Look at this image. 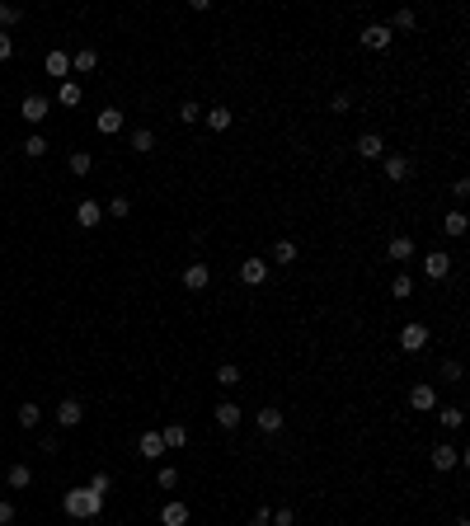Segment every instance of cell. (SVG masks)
I'll list each match as a JSON object with an SVG mask.
<instances>
[{
  "label": "cell",
  "mask_w": 470,
  "mask_h": 526,
  "mask_svg": "<svg viewBox=\"0 0 470 526\" xmlns=\"http://www.w3.org/2000/svg\"><path fill=\"white\" fill-rule=\"evenodd\" d=\"M423 273H428L433 282H442L447 273H452V259H447V254L438 249V254H428V259H423Z\"/></svg>",
  "instance_id": "cell-10"
},
{
  "label": "cell",
  "mask_w": 470,
  "mask_h": 526,
  "mask_svg": "<svg viewBox=\"0 0 470 526\" xmlns=\"http://www.w3.org/2000/svg\"><path fill=\"white\" fill-rule=\"evenodd\" d=\"M198 118H203L198 104H179V123H198Z\"/></svg>",
  "instance_id": "cell-36"
},
{
  "label": "cell",
  "mask_w": 470,
  "mask_h": 526,
  "mask_svg": "<svg viewBox=\"0 0 470 526\" xmlns=\"http://www.w3.org/2000/svg\"><path fill=\"white\" fill-rule=\"evenodd\" d=\"M442 231L447 235H466V212H447V217H442Z\"/></svg>",
  "instance_id": "cell-29"
},
{
  "label": "cell",
  "mask_w": 470,
  "mask_h": 526,
  "mask_svg": "<svg viewBox=\"0 0 470 526\" xmlns=\"http://www.w3.org/2000/svg\"><path fill=\"white\" fill-rule=\"evenodd\" d=\"M348 104H353L348 94H334V99H329V109H334V113H348Z\"/></svg>",
  "instance_id": "cell-44"
},
{
  "label": "cell",
  "mask_w": 470,
  "mask_h": 526,
  "mask_svg": "<svg viewBox=\"0 0 470 526\" xmlns=\"http://www.w3.org/2000/svg\"><path fill=\"white\" fill-rule=\"evenodd\" d=\"M66 512H71V517H80V522H94V517H99V508H104V498L94 494L90 484H85V489H66Z\"/></svg>",
  "instance_id": "cell-1"
},
{
  "label": "cell",
  "mask_w": 470,
  "mask_h": 526,
  "mask_svg": "<svg viewBox=\"0 0 470 526\" xmlns=\"http://www.w3.org/2000/svg\"><path fill=\"white\" fill-rule=\"evenodd\" d=\"M391 296H395V301H409V296H414V278H409V273H400V278L391 282Z\"/></svg>",
  "instance_id": "cell-27"
},
{
  "label": "cell",
  "mask_w": 470,
  "mask_h": 526,
  "mask_svg": "<svg viewBox=\"0 0 470 526\" xmlns=\"http://www.w3.org/2000/svg\"><path fill=\"white\" fill-rule=\"evenodd\" d=\"M76 221H80V226H99V221H104V207H99V202H80Z\"/></svg>",
  "instance_id": "cell-20"
},
{
  "label": "cell",
  "mask_w": 470,
  "mask_h": 526,
  "mask_svg": "<svg viewBox=\"0 0 470 526\" xmlns=\"http://www.w3.org/2000/svg\"><path fill=\"white\" fill-rule=\"evenodd\" d=\"M240 418H245V409H240V404H231V400L217 404V423L226 428V433H231V428H240Z\"/></svg>",
  "instance_id": "cell-12"
},
{
  "label": "cell",
  "mask_w": 470,
  "mask_h": 526,
  "mask_svg": "<svg viewBox=\"0 0 470 526\" xmlns=\"http://www.w3.org/2000/svg\"><path fill=\"white\" fill-rule=\"evenodd\" d=\"M5 480H10V489H29L33 470H29V465H10V475H5Z\"/></svg>",
  "instance_id": "cell-25"
},
{
  "label": "cell",
  "mask_w": 470,
  "mask_h": 526,
  "mask_svg": "<svg viewBox=\"0 0 470 526\" xmlns=\"http://www.w3.org/2000/svg\"><path fill=\"white\" fill-rule=\"evenodd\" d=\"M358 155L362 160H381V155H386V141L376 137V132H362L358 137Z\"/></svg>",
  "instance_id": "cell-8"
},
{
  "label": "cell",
  "mask_w": 470,
  "mask_h": 526,
  "mask_svg": "<svg viewBox=\"0 0 470 526\" xmlns=\"http://www.w3.org/2000/svg\"><path fill=\"white\" fill-rule=\"evenodd\" d=\"M94 127H99L104 137H113V132H123V113H118V109H104L99 118H94Z\"/></svg>",
  "instance_id": "cell-17"
},
{
  "label": "cell",
  "mask_w": 470,
  "mask_h": 526,
  "mask_svg": "<svg viewBox=\"0 0 470 526\" xmlns=\"http://www.w3.org/2000/svg\"><path fill=\"white\" fill-rule=\"evenodd\" d=\"M38 423H43V409H38V404H19V428H38Z\"/></svg>",
  "instance_id": "cell-24"
},
{
  "label": "cell",
  "mask_w": 470,
  "mask_h": 526,
  "mask_svg": "<svg viewBox=\"0 0 470 526\" xmlns=\"http://www.w3.org/2000/svg\"><path fill=\"white\" fill-rule=\"evenodd\" d=\"M165 456V442H160V433H146L141 437V461H160Z\"/></svg>",
  "instance_id": "cell-21"
},
{
  "label": "cell",
  "mask_w": 470,
  "mask_h": 526,
  "mask_svg": "<svg viewBox=\"0 0 470 526\" xmlns=\"http://www.w3.org/2000/svg\"><path fill=\"white\" fill-rule=\"evenodd\" d=\"M47 76H57V80H66L71 76V57H66V52H47Z\"/></svg>",
  "instance_id": "cell-16"
},
{
  "label": "cell",
  "mask_w": 470,
  "mask_h": 526,
  "mask_svg": "<svg viewBox=\"0 0 470 526\" xmlns=\"http://www.w3.org/2000/svg\"><path fill=\"white\" fill-rule=\"evenodd\" d=\"M268 522H273V526H292V512L282 508V512H273V517H268Z\"/></svg>",
  "instance_id": "cell-45"
},
{
  "label": "cell",
  "mask_w": 470,
  "mask_h": 526,
  "mask_svg": "<svg viewBox=\"0 0 470 526\" xmlns=\"http://www.w3.org/2000/svg\"><path fill=\"white\" fill-rule=\"evenodd\" d=\"M452 465H461V447L438 442V447H433V470H452Z\"/></svg>",
  "instance_id": "cell-9"
},
{
  "label": "cell",
  "mask_w": 470,
  "mask_h": 526,
  "mask_svg": "<svg viewBox=\"0 0 470 526\" xmlns=\"http://www.w3.org/2000/svg\"><path fill=\"white\" fill-rule=\"evenodd\" d=\"M240 282H245V287H264L268 282V263L264 259H245L240 263Z\"/></svg>",
  "instance_id": "cell-3"
},
{
  "label": "cell",
  "mask_w": 470,
  "mask_h": 526,
  "mask_svg": "<svg viewBox=\"0 0 470 526\" xmlns=\"http://www.w3.org/2000/svg\"><path fill=\"white\" fill-rule=\"evenodd\" d=\"M391 43H395V33L386 29V24H367V29H362V47H372V52H386Z\"/></svg>",
  "instance_id": "cell-2"
},
{
  "label": "cell",
  "mask_w": 470,
  "mask_h": 526,
  "mask_svg": "<svg viewBox=\"0 0 470 526\" xmlns=\"http://www.w3.org/2000/svg\"><path fill=\"white\" fill-rule=\"evenodd\" d=\"M90 489H94V494H99V498H104V494H109V489H113V484H109V475H94V480H90Z\"/></svg>",
  "instance_id": "cell-41"
},
{
  "label": "cell",
  "mask_w": 470,
  "mask_h": 526,
  "mask_svg": "<svg viewBox=\"0 0 470 526\" xmlns=\"http://www.w3.org/2000/svg\"><path fill=\"white\" fill-rule=\"evenodd\" d=\"M160 526H188V508L184 503H165L160 508Z\"/></svg>",
  "instance_id": "cell-15"
},
{
  "label": "cell",
  "mask_w": 470,
  "mask_h": 526,
  "mask_svg": "<svg viewBox=\"0 0 470 526\" xmlns=\"http://www.w3.org/2000/svg\"><path fill=\"white\" fill-rule=\"evenodd\" d=\"M409 409H419V414L438 409V395H433V386H414V390H409Z\"/></svg>",
  "instance_id": "cell-11"
},
{
  "label": "cell",
  "mask_w": 470,
  "mask_h": 526,
  "mask_svg": "<svg viewBox=\"0 0 470 526\" xmlns=\"http://www.w3.org/2000/svg\"><path fill=\"white\" fill-rule=\"evenodd\" d=\"M250 526H254V522H250Z\"/></svg>",
  "instance_id": "cell-48"
},
{
  "label": "cell",
  "mask_w": 470,
  "mask_h": 526,
  "mask_svg": "<svg viewBox=\"0 0 470 526\" xmlns=\"http://www.w3.org/2000/svg\"><path fill=\"white\" fill-rule=\"evenodd\" d=\"M423 343H428V329H423L419 320L400 329V348H405V353H423Z\"/></svg>",
  "instance_id": "cell-4"
},
{
  "label": "cell",
  "mask_w": 470,
  "mask_h": 526,
  "mask_svg": "<svg viewBox=\"0 0 470 526\" xmlns=\"http://www.w3.org/2000/svg\"><path fill=\"white\" fill-rule=\"evenodd\" d=\"M94 66H99V57H94L90 47H85V52H76V57H71V71H94Z\"/></svg>",
  "instance_id": "cell-32"
},
{
  "label": "cell",
  "mask_w": 470,
  "mask_h": 526,
  "mask_svg": "<svg viewBox=\"0 0 470 526\" xmlns=\"http://www.w3.org/2000/svg\"><path fill=\"white\" fill-rule=\"evenodd\" d=\"M10 57H15V38H5V33H0V62H10Z\"/></svg>",
  "instance_id": "cell-42"
},
{
  "label": "cell",
  "mask_w": 470,
  "mask_h": 526,
  "mask_svg": "<svg viewBox=\"0 0 470 526\" xmlns=\"http://www.w3.org/2000/svg\"><path fill=\"white\" fill-rule=\"evenodd\" d=\"M80 418H85L80 400H62V404H57V423H62V428H76Z\"/></svg>",
  "instance_id": "cell-13"
},
{
  "label": "cell",
  "mask_w": 470,
  "mask_h": 526,
  "mask_svg": "<svg viewBox=\"0 0 470 526\" xmlns=\"http://www.w3.org/2000/svg\"><path fill=\"white\" fill-rule=\"evenodd\" d=\"M156 484H160V489H174V484H179V470H170V465H165V470L156 475Z\"/></svg>",
  "instance_id": "cell-37"
},
{
  "label": "cell",
  "mask_w": 470,
  "mask_h": 526,
  "mask_svg": "<svg viewBox=\"0 0 470 526\" xmlns=\"http://www.w3.org/2000/svg\"><path fill=\"white\" fill-rule=\"evenodd\" d=\"M452 526H470V517H456V522H452Z\"/></svg>",
  "instance_id": "cell-46"
},
{
  "label": "cell",
  "mask_w": 470,
  "mask_h": 526,
  "mask_svg": "<svg viewBox=\"0 0 470 526\" xmlns=\"http://www.w3.org/2000/svg\"><path fill=\"white\" fill-rule=\"evenodd\" d=\"M386 254H391L395 263H409L414 259V240H409V235H395L391 245H386Z\"/></svg>",
  "instance_id": "cell-14"
},
{
  "label": "cell",
  "mask_w": 470,
  "mask_h": 526,
  "mask_svg": "<svg viewBox=\"0 0 470 526\" xmlns=\"http://www.w3.org/2000/svg\"><path fill=\"white\" fill-rule=\"evenodd\" d=\"M0 10H5V5H0Z\"/></svg>",
  "instance_id": "cell-47"
},
{
  "label": "cell",
  "mask_w": 470,
  "mask_h": 526,
  "mask_svg": "<svg viewBox=\"0 0 470 526\" xmlns=\"http://www.w3.org/2000/svg\"><path fill=\"white\" fill-rule=\"evenodd\" d=\"M47 109H52V104H47L43 94H24V104H19V113H24L29 123H43V118H47Z\"/></svg>",
  "instance_id": "cell-6"
},
{
  "label": "cell",
  "mask_w": 470,
  "mask_h": 526,
  "mask_svg": "<svg viewBox=\"0 0 470 526\" xmlns=\"http://www.w3.org/2000/svg\"><path fill=\"white\" fill-rule=\"evenodd\" d=\"M254 423H259L264 433H278V428H282V409H273V404H268V409H259V414H254Z\"/></svg>",
  "instance_id": "cell-23"
},
{
  "label": "cell",
  "mask_w": 470,
  "mask_h": 526,
  "mask_svg": "<svg viewBox=\"0 0 470 526\" xmlns=\"http://www.w3.org/2000/svg\"><path fill=\"white\" fill-rule=\"evenodd\" d=\"M19 19H24V10H15V5H5V10H0V24H19Z\"/></svg>",
  "instance_id": "cell-39"
},
{
  "label": "cell",
  "mask_w": 470,
  "mask_h": 526,
  "mask_svg": "<svg viewBox=\"0 0 470 526\" xmlns=\"http://www.w3.org/2000/svg\"><path fill=\"white\" fill-rule=\"evenodd\" d=\"M90 165H94V160H90V155H85V151H76V155H71V174H80V179L90 174Z\"/></svg>",
  "instance_id": "cell-34"
},
{
  "label": "cell",
  "mask_w": 470,
  "mask_h": 526,
  "mask_svg": "<svg viewBox=\"0 0 470 526\" xmlns=\"http://www.w3.org/2000/svg\"><path fill=\"white\" fill-rule=\"evenodd\" d=\"M160 442H165V451H184L188 447V428L184 423H170V428H160Z\"/></svg>",
  "instance_id": "cell-7"
},
{
  "label": "cell",
  "mask_w": 470,
  "mask_h": 526,
  "mask_svg": "<svg viewBox=\"0 0 470 526\" xmlns=\"http://www.w3.org/2000/svg\"><path fill=\"white\" fill-rule=\"evenodd\" d=\"M57 104H62V109H76L80 104V85L76 80H62V85H57Z\"/></svg>",
  "instance_id": "cell-22"
},
{
  "label": "cell",
  "mask_w": 470,
  "mask_h": 526,
  "mask_svg": "<svg viewBox=\"0 0 470 526\" xmlns=\"http://www.w3.org/2000/svg\"><path fill=\"white\" fill-rule=\"evenodd\" d=\"M442 381H461V362H442Z\"/></svg>",
  "instance_id": "cell-40"
},
{
  "label": "cell",
  "mask_w": 470,
  "mask_h": 526,
  "mask_svg": "<svg viewBox=\"0 0 470 526\" xmlns=\"http://www.w3.org/2000/svg\"><path fill=\"white\" fill-rule=\"evenodd\" d=\"M273 263H287V268H292V263H297V245H292V240H278V245H273Z\"/></svg>",
  "instance_id": "cell-26"
},
{
  "label": "cell",
  "mask_w": 470,
  "mask_h": 526,
  "mask_svg": "<svg viewBox=\"0 0 470 526\" xmlns=\"http://www.w3.org/2000/svg\"><path fill=\"white\" fill-rule=\"evenodd\" d=\"M217 386H240V367L235 362H221L217 367Z\"/></svg>",
  "instance_id": "cell-30"
},
{
  "label": "cell",
  "mask_w": 470,
  "mask_h": 526,
  "mask_svg": "<svg viewBox=\"0 0 470 526\" xmlns=\"http://www.w3.org/2000/svg\"><path fill=\"white\" fill-rule=\"evenodd\" d=\"M127 212H132V202H127V198H113L109 202V217H127Z\"/></svg>",
  "instance_id": "cell-38"
},
{
  "label": "cell",
  "mask_w": 470,
  "mask_h": 526,
  "mask_svg": "<svg viewBox=\"0 0 470 526\" xmlns=\"http://www.w3.org/2000/svg\"><path fill=\"white\" fill-rule=\"evenodd\" d=\"M15 522V503H5V498H0V526H10Z\"/></svg>",
  "instance_id": "cell-43"
},
{
  "label": "cell",
  "mask_w": 470,
  "mask_h": 526,
  "mask_svg": "<svg viewBox=\"0 0 470 526\" xmlns=\"http://www.w3.org/2000/svg\"><path fill=\"white\" fill-rule=\"evenodd\" d=\"M409 170H414V165H409L405 155H386V179H391V184H400V179H409Z\"/></svg>",
  "instance_id": "cell-18"
},
{
  "label": "cell",
  "mask_w": 470,
  "mask_h": 526,
  "mask_svg": "<svg viewBox=\"0 0 470 526\" xmlns=\"http://www.w3.org/2000/svg\"><path fill=\"white\" fill-rule=\"evenodd\" d=\"M207 282H212V268H207V263H188L184 268V287L188 292H203Z\"/></svg>",
  "instance_id": "cell-5"
},
{
  "label": "cell",
  "mask_w": 470,
  "mask_h": 526,
  "mask_svg": "<svg viewBox=\"0 0 470 526\" xmlns=\"http://www.w3.org/2000/svg\"><path fill=\"white\" fill-rule=\"evenodd\" d=\"M24 155H29V160L47 155V137H29V141H24Z\"/></svg>",
  "instance_id": "cell-33"
},
{
  "label": "cell",
  "mask_w": 470,
  "mask_h": 526,
  "mask_svg": "<svg viewBox=\"0 0 470 526\" xmlns=\"http://www.w3.org/2000/svg\"><path fill=\"white\" fill-rule=\"evenodd\" d=\"M203 123L212 127V132H226V127H231V109H221V104L217 109H203Z\"/></svg>",
  "instance_id": "cell-19"
},
{
  "label": "cell",
  "mask_w": 470,
  "mask_h": 526,
  "mask_svg": "<svg viewBox=\"0 0 470 526\" xmlns=\"http://www.w3.org/2000/svg\"><path fill=\"white\" fill-rule=\"evenodd\" d=\"M461 423H466V414H461V409H442V428H461Z\"/></svg>",
  "instance_id": "cell-35"
},
{
  "label": "cell",
  "mask_w": 470,
  "mask_h": 526,
  "mask_svg": "<svg viewBox=\"0 0 470 526\" xmlns=\"http://www.w3.org/2000/svg\"><path fill=\"white\" fill-rule=\"evenodd\" d=\"M132 151H156V132H146V127H137V132H132Z\"/></svg>",
  "instance_id": "cell-28"
},
{
  "label": "cell",
  "mask_w": 470,
  "mask_h": 526,
  "mask_svg": "<svg viewBox=\"0 0 470 526\" xmlns=\"http://www.w3.org/2000/svg\"><path fill=\"white\" fill-rule=\"evenodd\" d=\"M414 24H419V19H414V10H395V19H391V24H386V29H400V33H409V29H414Z\"/></svg>",
  "instance_id": "cell-31"
}]
</instances>
